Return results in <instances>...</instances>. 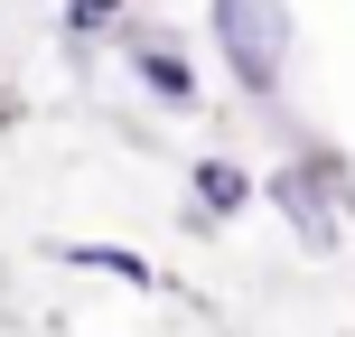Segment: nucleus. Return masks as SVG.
Returning a JSON list of instances; mask_svg holds the SVG:
<instances>
[{
    "label": "nucleus",
    "mask_w": 355,
    "mask_h": 337,
    "mask_svg": "<svg viewBox=\"0 0 355 337\" xmlns=\"http://www.w3.org/2000/svg\"><path fill=\"white\" fill-rule=\"evenodd\" d=\"M262 206L281 215L290 234H300V253H337L346 244V215H355V178L337 169V160H318V150H309V160H290V169H271L262 178Z\"/></svg>",
    "instance_id": "f257e3e1"
},
{
    "label": "nucleus",
    "mask_w": 355,
    "mask_h": 337,
    "mask_svg": "<svg viewBox=\"0 0 355 337\" xmlns=\"http://www.w3.org/2000/svg\"><path fill=\"white\" fill-rule=\"evenodd\" d=\"M66 263H85V272H103V281H122V290H168V272L159 263H141L131 244H56Z\"/></svg>",
    "instance_id": "39448f33"
},
{
    "label": "nucleus",
    "mask_w": 355,
    "mask_h": 337,
    "mask_svg": "<svg viewBox=\"0 0 355 337\" xmlns=\"http://www.w3.org/2000/svg\"><path fill=\"white\" fill-rule=\"evenodd\" d=\"M131 0H66V38H94V28H122Z\"/></svg>",
    "instance_id": "423d86ee"
},
{
    "label": "nucleus",
    "mask_w": 355,
    "mask_h": 337,
    "mask_svg": "<svg viewBox=\"0 0 355 337\" xmlns=\"http://www.w3.org/2000/svg\"><path fill=\"white\" fill-rule=\"evenodd\" d=\"M187 197H196V225H234V215L262 197V178L243 160H225V150H206V160H187Z\"/></svg>",
    "instance_id": "20e7f679"
},
{
    "label": "nucleus",
    "mask_w": 355,
    "mask_h": 337,
    "mask_svg": "<svg viewBox=\"0 0 355 337\" xmlns=\"http://www.w3.org/2000/svg\"><path fill=\"white\" fill-rule=\"evenodd\" d=\"M122 66L141 75V94H150V104H168V113H196V104H206L196 56H187V38H178L168 19H122Z\"/></svg>",
    "instance_id": "7ed1b4c3"
},
{
    "label": "nucleus",
    "mask_w": 355,
    "mask_h": 337,
    "mask_svg": "<svg viewBox=\"0 0 355 337\" xmlns=\"http://www.w3.org/2000/svg\"><path fill=\"white\" fill-rule=\"evenodd\" d=\"M215 19V47H225L234 85L252 104H281V75H290V0H206Z\"/></svg>",
    "instance_id": "f03ea898"
}]
</instances>
